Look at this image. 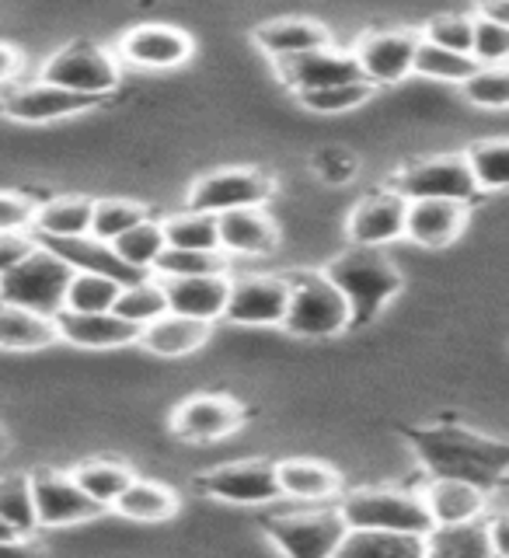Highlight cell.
Wrapping results in <instances>:
<instances>
[{
	"label": "cell",
	"mask_w": 509,
	"mask_h": 558,
	"mask_svg": "<svg viewBox=\"0 0 509 558\" xmlns=\"http://www.w3.org/2000/svg\"><path fill=\"white\" fill-rule=\"evenodd\" d=\"M423 43V32L412 28H391V32H366L356 43L353 60L366 84H398L412 74L415 66V49Z\"/></svg>",
	"instance_id": "obj_14"
},
{
	"label": "cell",
	"mask_w": 509,
	"mask_h": 558,
	"mask_svg": "<svg viewBox=\"0 0 509 558\" xmlns=\"http://www.w3.org/2000/svg\"><path fill=\"white\" fill-rule=\"evenodd\" d=\"M423 506L433 520V527H453V523H475L482 520L488 496L482 488L458 482V478H429L423 493Z\"/></svg>",
	"instance_id": "obj_22"
},
{
	"label": "cell",
	"mask_w": 509,
	"mask_h": 558,
	"mask_svg": "<svg viewBox=\"0 0 509 558\" xmlns=\"http://www.w3.org/2000/svg\"><path fill=\"white\" fill-rule=\"evenodd\" d=\"M220 227V252L231 255H272L279 244V227L266 209H234V214L217 217Z\"/></svg>",
	"instance_id": "obj_23"
},
{
	"label": "cell",
	"mask_w": 509,
	"mask_h": 558,
	"mask_svg": "<svg viewBox=\"0 0 509 558\" xmlns=\"http://www.w3.org/2000/svg\"><path fill=\"white\" fill-rule=\"evenodd\" d=\"M398 196L409 203L415 199H450L471 206L478 199V182L471 174V165L464 154H436V157H419V161L405 165L395 174L391 185Z\"/></svg>",
	"instance_id": "obj_8"
},
{
	"label": "cell",
	"mask_w": 509,
	"mask_h": 558,
	"mask_svg": "<svg viewBox=\"0 0 509 558\" xmlns=\"http://www.w3.org/2000/svg\"><path fill=\"white\" fill-rule=\"evenodd\" d=\"M471 60L478 66H502L509 63V28L485 22L475 14V43H471Z\"/></svg>",
	"instance_id": "obj_47"
},
{
	"label": "cell",
	"mask_w": 509,
	"mask_h": 558,
	"mask_svg": "<svg viewBox=\"0 0 509 558\" xmlns=\"http://www.w3.org/2000/svg\"><path fill=\"white\" fill-rule=\"evenodd\" d=\"M122 322H130L133 328L144 331L147 325H154L157 318H165L168 314V296H165V287L157 276H144L136 279V283L122 287L119 301L112 307Z\"/></svg>",
	"instance_id": "obj_36"
},
{
	"label": "cell",
	"mask_w": 509,
	"mask_h": 558,
	"mask_svg": "<svg viewBox=\"0 0 509 558\" xmlns=\"http://www.w3.org/2000/svg\"><path fill=\"white\" fill-rule=\"evenodd\" d=\"M377 87L366 84V81H356V84H336V87H322V92H304L296 95V101L304 105V109L318 112V116H339V112H353L360 105H366L374 98Z\"/></svg>",
	"instance_id": "obj_43"
},
{
	"label": "cell",
	"mask_w": 509,
	"mask_h": 558,
	"mask_svg": "<svg viewBox=\"0 0 509 558\" xmlns=\"http://www.w3.org/2000/svg\"><path fill=\"white\" fill-rule=\"evenodd\" d=\"M150 276H157V279L227 276V255L223 252H174V248H165Z\"/></svg>",
	"instance_id": "obj_42"
},
{
	"label": "cell",
	"mask_w": 509,
	"mask_h": 558,
	"mask_svg": "<svg viewBox=\"0 0 509 558\" xmlns=\"http://www.w3.org/2000/svg\"><path fill=\"white\" fill-rule=\"evenodd\" d=\"M11 537H22V534H14V531L8 527V523L0 520V541H11Z\"/></svg>",
	"instance_id": "obj_55"
},
{
	"label": "cell",
	"mask_w": 509,
	"mask_h": 558,
	"mask_svg": "<svg viewBox=\"0 0 509 558\" xmlns=\"http://www.w3.org/2000/svg\"><path fill=\"white\" fill-rule=\"evenodd\" d=\"M314 171H318L325 182H353L356 157L346 150H322V154H314Z\"/></svg>",
	"instance_id": "obj_48"
},
{
	"label": "cell",
	"mask_w": 509,
	"mask_h": 558,
	"mask_svg": "<svg viewBox=\"0 0 509 558\" xmlns=\"http://www.w3.org/2000/svg\"><path fill=\"white\" fill-rule=\"evenodd\" d=\"M0 520L22 537L39 534V517H35V496H32L28 471H8V475H0Z\"/></svg>",
	"instance_id": "obj_37"
},
{
	"label": "cell",
	"mask_w": 509,
	"mask_h": 558,
	"mask_svg": "<svg viewBox=\"0 0 509 558\" xmlns=\"http://www.w3.org/2000/svg\"><path fill=\"white\" fill-rule=\"evenodd\" d=\"M8 447H11V436H8V426L0 423V458H4V453H8Z\"/></svg>",
	"instance_id": "obj_54"
},
{
	"label": "cell",
	"mask_w": 509,
	"mask_h": 558,
	"mask_svg": "<svg viewBox=\"0 0 509 558\" xmlns=\"http://www.w3.org/2000/svg\"><path fill=\"white\" fill-rule=\"evenodd\" d=\"M426 558H496L485 520L433 527L426 534Z\"/></svg>",
	"instance_id": "obj_33"
},
{
	"label": "cell",
	"mask_w": 509,
	"mask_h": 558,
	"mask_svg": "<svg viewBox=\"0 0 509 558\" xmlns=\"http://www.w3.org/2000/svg\"><path fill=\"white\" fill-rule=\"evenodd\" d=\"M39 81L57 84V87H63V92L105 101L109 95H116V87L122 81V63L112 49L77 39V43H66V46L49 52V57L43 60Z\"/></svg>",
	"instance_id": "obj_4"
},
{
	"label": "cell",
	"mask_w": 509,
	"mask_h": 558,
	"mask_svg": "<svg viewBox=\"0 0 509 558\" xmlns=\"http://www.w3.org/2000/svg\"><path fill=\"white\" fill-rule=\"evenodd\" d=\"M276 70H279V77H283V84L290 87L293 95L363 81L353 52H342L336 46H325V49H314V52H301V57L279 60Z\"/></svg>",
	"instance_id": "obj_18"
},
{
	"label": "cell",
	"mask_w": 509,
	"mask_h": 558,
	"mask_svg": "<svg viewBox=\"0 0 509 558\" xmlns=\"http://www.w3.org/2000/svg\"><path fill=\"white\" fill-rule=\"evenodd\" d=\"M276 192V179L258 168H223L189 189V209L209 217L234 214V209H262Z\"/></svg>",
	"instance_id": "obj_9"
},
{
	"label": "cell",
	"mask_w": 509,
	"mask_h": 558,
	"mask_svg": "<svg viewBox=\"0 0 509 558\" xmlns=\"http://www.w3.org/2000/svg\"><path fill=\"white\" fill-rule=\"evenodd\" d=\"M485 527H488V541H493V555L509 558V513L485 520Z\"/></svg>",
	"instance_id": "obj_52"
},
{
	"label": "cell",
	"mask_w": 509,
	"mask_h": 558,
	"mask_svg": "<svg viewBox=\"0 0 509 558\" xmlns=\"http://www.w3.org/2000/svg\"><path fill=\"white\" fill-rule=\"evenodd\" d=\"M471 174H475L478 192H499L509 189V140H478L475 147L464 150Z\"/></svg>",
	"instance_id": "obj_40"
},
{
	"label": "cell",
	"mask_w": 509,
	"mask_h": 558,
	"mask_svg": "<svg viewBox=\"0 0 509 558\" xmlns=\"http://www.w3.org/2000/svg\"><path fill=\"white\" fill-rule=\"evenodd\" d=\"M57 322L25 307L0 304V353H43L57 345Z\"/></svg>",
	"instance_id": "obj_29"
},
{
	"label": "cell",
	"mask_w": 509,
	"mask_h": 558,
	"mask_svg": "<svg viewBox=\"0 0 509 558\" xmlns=\"http://www.w3.org/2000/svg\"><path fill=\"white\" fill-rule=\"evenodd\" d=\"M52 322H57L60 342L77 345V349H122V345L140 342V328L122 322L116 311H101V314L60 311Z\"/></svg>",
	"instance_id": "obj_21"
},
{
	"label": "cell",
	"mask_w": 509,
	"mask_h": 558,
	"mask_svg": "<svg viewBox=\"0 0 509 558\" xmlns=\"http://www.w3.org/2000/svg\"><path fill=\"white\" fill-rule=\"evenodd\" d=\"M150 217V209L136 199H122V196H109V199H95V217H92V238L112 244L116 238H122L126 231H133L136 223H144Z\"/></svg>",
	"instance_id": "obj_39"
},
{
	"label": "cell",
	"mask_w": 509,
	"mask_h": 558,
	"mask_svg": "<svg viewBox=\"0 0 509 558\" xmlns=\"http://www.w3.org/2000/svg\"><path fill=\"white\" fill-rule=\"evenodd\" d=\"M70 475L81 485V493L98 502L101 510H112L116 499L126 493L130 482L136 478L130 464L112 461V458H92V461H81L77 468H70Z\"/></svg>",
	"instance_id": "obj_31"
},
{
	"label": "cell",
	"mask_w": 509,
	"mask_h": 558,
	"mask_svg": "<svg viewBox=\"0 0 509 558\" xmlns=\"http://www.w3.org/2000/svg\"><path fill=\"white\" fill-rule=\"evenodd\" d=\"M322 272L346 296L349 318H353L349 328H366L405 287V276L388 255L380 248H356V244H349Z\"/></svg>",
	"instance_id": "obj_2"
},
{
	"label": "cell",
	"mask_w": 509,
	"mask_h": 558,
	"mask_svg": "<svg viewBox=\"0 0 509 558\" xmlns=\"http://www.w3.org/2000/svg\"><path fill=\"white\" fill-rule=\"evenodd\" d=\"M405 214L409 199L395 189H377L363 196L353 214L346 217V238L356 248H384V244L405 238Z\"/></svg>",
	"instance_id": "obj_15"
},
{
	"label": "cell",
	"mask_w": 509,
	"mask_h": 558,
	"mask_svg": "<svg viewBox=\"0 0 509 558\" xmlns=\"http://www.w3.org/2000/svg\"><path fill=\"white\" fill-rule=\"evenodd\" d=\"M461 95L478 105V109H509V63L502 66H478L461 84Z\"/></svg>",
	"instance_id": "obj_44"
},
{
	"label": "cell",
	"mask_w": 509,
	"mask_h": 558,
	"mask_svg": "<svg viewBox=\"0 0 509 558\" xmlns=\"http://www.w3.org/2000/svg\"><path fill=\"white\" fill-rule=\"evenodd\" d=\"M112 510L126 520H136V523H161L179 513V496L161 482L133 478L126 493L116 499Z\"/></svg>",
	"instance_id": "obj_32"
},
{
	"label": "cell",
	"mask_w": 509,
	"mask_h": 558,
	"mask_svg": "<svg viewBox=\"0 0 509 558\" xmlns=\"http://www.w3.org/2000/svg\"><path fill=\"white\" fill-rule=\"evenodd\" d=\"M35 252L32 234H0V276H8L17 262Z\"/></svg>",
	"instance_id": "obj_49"
},
{
	"label": "cell",
	"mask_w": 509,
	"mask_h": 558,
	"mask_svg": "<svg viewBox=\"0 0 509 558\" xmlns=\"http://www.w3.org/2000/svg\"><path fill=\"white\" fill-rule=\"evenodd\" d=\"M32 478V496H35V517H39V531H63V527H77L101 517L105 510L98 502H92L81 485L74 482L70 471L39 464L28 471Z\"/></svg>",
	"instance_id": "obj_10"
},
{
	"label": "cell",
	"mask_w": 509,
	"mask_h": 558,
	"mask_svg": "<svg viewBox=\"0 0 509 558\" xmlns=\"http://www.w3.org/2000/svg\"><path fill=\"white\" fill-rule=\"evenodd\" d=\"M192 49V35L185 28L174 25H136L119 39L116 57L119 63H130L140 70H171L189 63Z\"/></svg>",
	"instance_id": "obj_17"
},
{
	"label": "cell",
	"mask_w": 509,
	"mask_h": 558,
	"mask_svg": "<svg viewBox=\"0 0 509 558\" xmlns=\"http://www.w3.org/2000/svg\"><path fill=\"white\" fill-rule=\"evenodd\" d=\"M168 311L192 322L214 325L223 318L227 296H231V276H189V279H161Z\"/></svg>",
	"instance_id": "obj_19"
},
{
	"label": "cell",
	"mask_w": 509,
	"mask_h": 558,
	"mask_svg": "<svg viewBox=\"0 0 509 558\" xmlns=\"http://www.w3.org/2000/svg\"><path fill=\"white\" fill-rule=\"evenodd\" d=\"M92 217H95V196H84V192L39 199V209H35L32 220V238L35 241L84 238L92 234Z\"/></svg>",
	"instance_id": "obj_24"
},
{
	"label": "cell",
	"mask_w": 509,
	"mask_h": 558,
	"mask_svg": "<svg viewBox=\"0 0 509 558\" xmlns=\"http://www.w3.org/2000/svg\"><path fill=\"white\" fill-rule=\"evenodd\" d=\"M468 223V206L450 199H415L405 214V241L419 248H447L461 234Z\"/></svg>",
	"instance_id": "obj_20"
},
{
	"label": "cell",
	"mask_w": 509,
	"mask_h": 558,
	"mask_svg": "<svg viewBox=\"0 0 509 558\" xmlns=\"http://www.w3.org/2000/svg\"><path fill=\"white\" fill-rule=\"evenodd\" d=\"M0 558H49V551L32 537H11V541H0Z\"/></svg>",
	"instance_id": "obj_51"
},
{
	"label": "cell",
	"mask_w": 509,
	"mask_h": 558,
	"mask_svg": "<svg viewBox=\"0 0 509 558\" xmlns=\"http://www.w3.org/2000/svg\"><path fill=\"white\" fill-rule=\"evenodd\" d=\"M336 558H426V537L395 531H346Z\"/></svg>",
	"instance_id": "obj_30"
},
{
	"label": "cell",
	"mask_w": 509,
	"mask_h": 558,
	"mask_svg": "<svg viewBox=\"0 0 509 558\" xmlns=\"http://www.w3.org/2000/svg\"><path fill=\"white\" fill-rule=\"evenodd\" d=\"M25 74V52L17 49L14 43L0 39V92H8Z\"/></svg>",
	"instance_id": "obj_50"
},
{
	"label": "cell",
	"mask_w": 509,
	"mask_h": 558,
	"mask_svg": "<svg viewBox=\"0 0 509 558\" xmlns=\"http://www.w3.org/2000/svg\"><path fill=\"white\" fill-rule=\"evenodd\" d=\"M478 70V63L471 57H461V52H450V49H440L433 43H419L415 49V66L412 74H423L429 81H447V84H464L471 74Z\"/></svg>",
	"instance_id": "obj_41"
},
{
	"label": "cell",
	"mask_w": 509,
	"mask_h": 558,
	"mask_svg": "<svg viewBox=\"0 0 509 558\" xmlns=\"http://www.w3.org/2000/svg\"><path fill=\"white\" fill-rule=\"evenodd\" d=\"M244 418H249V412L231 395H192L171 412V429L182 440L214 444L238 433L244 426Z\"/></svg>",
	"instance_id": "obj_16"
},
{
	"label": "cell",
	"mask_w": 509,
	"mask_h": 558,
	"mask_svg": "<svg viewBox=\"0 0 509 558\" xmlns=\"http://www.w3.org/2000/svg\"><path fill=\"white\" fill-rule=\"evenodd\" d=\"M199 496L234 502V506H262L279 499L276 464L272 461H227L192 478Z\"/></svg>",
	"instance_id": "obj_12"
},
{
	"label": "cell",
	"mask_w": 509,
	"mask_h": 558,
	"mask_svg": "<svg viewBox=\"0 0 509 558\" xmlns=\"http://www.w3.org/2000/svg\"><path fill=\"white\" fill-rule=\"evenodd\" d=\"M112 248L122 258V266H130L140 276H150L154 266H157V258H161V252L168 248L165 227H161V220H157V217H147L144 223H136L133 231L116 238Z\"/></svg>",
	"instance_id": "obj_35"
},
{
	"label": "cell",
	"mask_w": 509,
	"mask_h": 558,
	"mask_svg": "<svg viewBox=\"0 0 509 558\" xmlns=\"http://www.w3.org/2000/svg\"><path fill=\"white\" fill-rule=\"evenodd\" d=\"M209 339V325L206 322H192V318H182V314H165V318H157L154 325H147L140 331V342L147 353L154 356H165V360H179V356H189L203 349Z\"/></svg>",
	"instance_id": "obj_28"
},
{
	"label": "cell",
	"mask_w": 509,
	"mask_h": 558,
	"mask_svg": "<svg viewBox=\"0 0 509 558\" xmlns=\"http://www.w3.org/2000/svg\"><path fill=\"white\" fill-rule=\"evenodd\" d=\"M262 531L269 534V541L287 558H336L349 527L339 506L325 502V506H307V510L269 513L262 520Z\"/></svg>",
	"instance_id": "obj_7"
},
{
	"label": "cell",
	"mask_w": 509,
	"mask_h": 558,
	"mask_svg": "<svg viewBox=\"0 0 509 558\" xmlns=\"http://www.w3.org/2000/svg\"><path fill=\"white\" fill-rule=\"evenodd\" d=\"M70 279H74V269H70L63 258L46 252L43 244H35L32 255L17 262L8 276H0V304L57 318L63 311Z\"/></svg>",
	"instance_id": "obj_6"
},
{
	"label": "cell",
	"mask_w": 509,
	"mask_h": 558,
	"mask_svg": "<svg viewBox=\"0 0 509 558\" xmlns=\"http://www.w3.org/2000/svg\"><path fill=\"white\" fill-rule=\"evenodd\" d=\"M165 241L174 252H220V227L217 217L199 214V209H179L161 220Z\"/></svg>",
	"instance_id": "obj_34"
},
{
	"label": "cell",
	"mask_w": 509,
	"mask_h": 558,
	"mask_svg": "<svg viewBox=\"0 0 509 558\" xmlns=\"http://www.w3.org/2000/svg\"><path fill=\"white\" fill-rule=\"evenodd\" d=\"M43 244L46 252H52L57 258H63L74 272H98V276H109L116 283L130 287L136 279H144L140 272H133L130 266H122V258L116 255L112 244H105L92 234L84 238H66V241H35Z\"/></svg>",
	"instance_id": "obj_27"
},
{
	"label": "cell",
	"mask_w": 509,
	"mask_h": 558,
	"mask_svg": "<svg viewBox=\"0 0 509 558\" xmlns=\"http://www.w3.org/2000/svg\"><path fill=\"white\" fill-rule=\"evenodd\" d=\"M290 307V283L279 272H244L231 279L223 318L234 325H283Z\"/></svg>",
	"instance_id": "obj_13"
},
{
	"label": "cell",
	"mask_w": 509,
	"mask_h": 558,
	"mask_svg": "<svg viewBox=\"0 0 509 558\" xmlns=\"http://www.w3.org/2000/svg\"><path fill=\"white\" fill-rule=\"evenodd\" d=\"M255 46L266 52L272 63L301 57V52H314L331 46V35L322 22L311 17H272V22L255 28Z\"/></svg>",
	"instance_id": "obj_25"
},
{
	"label": "cell",
	"mask_w": 509,
	"mask_h": 558,
	"mask_svg": "<svg viewBox=\"0 0 509 558\" xmlns=\"http://www.w3.org/2000/svg\"><path fill=\"white\" fill-rule=\"evenodd\" d=\"M276 482H279V496H287L293 502H307V506H325L342 496L339 471L322 461H307V458L279 461Z\"/></svg>",
	"instance_id": "obj_26"
},
{
	"label": "cell",
	"mask_w": 509,
	"mask_h": 558,
	"mask_svg": "<svg viewBox=\"0 0 509 558\" xmlns=\"http://www.w3.org/2000/svg\"><path fill=\"white\" fill-rule=\"evenodd\" d=\"M101 101L84 98L74 92H63L57 84L46 81H17L8 92H0V116L17 126H49V122H60L70 116L92 112Z\"/></svg>",
	"instance_id": "obj_11"
},
{
	"label": "cell",
	"mask_w": 509,
	"mask_h": 558,
	"mask_svg": "<svg viewBox=\"0 0 509 558\" xmlns=\"http://www.w3.org/2000/svg\"><path fill=\"white\" fill-rule=\"evenodd\" d=\"M287 283H290V307H287L283 328L290 336L336 339L342 331H349V325H353L349 304L325 272L293 269L287 272Z\"/></svg>",
	"instance_id": "obj_3"
},
{
	"label": "cell",
	"mask_w": 509,
	"mask_h": 558,
	"mask_svg": "<svg viewBox=\"0 0 509 558\" xmlns=\"http://www.w3.org/2000/svg\"><path fill=\"white\" fill-rule=\"evenodd\" d=\"M122 293V283L109 276H98V272H74L66 287V301L63 311H74V314H101V311H112L116 301Z\"/></svg>",
	"instance_id": "obj_38"
},
{
	"label": "cell",
	"mask_w": 509,
	"mask_h": 558,
	"mask_svg": "<svg viewBox=\"0 0 509 558\" xmlns=\"http://www.w3.org/2000/svg\"><path fill=\"white\" fill-rule=\"evenodd\" d=\"M423 39L450 49V52H461V57H471V43H475V14H440L433 17L426 25Z\"/></svg>",
	"instance_id": "obj_45"
},
{
	"label": "cell",
	"mask_w": 509,
	"mask_h": 558,
	"mask_svg": "<svg viewBox=\"0 0 509 558\" xmlns=\"http://www.w3.org/2000/svg\"><path fill=\"white\" fill-rule=\"evenodd\" d=\"M339 513L349 531H395L419 537L433 531L423 496L409 488H356L339 499Z\"/></svg>",
	"instance_id": "obj_5"
},
{
	"label": "cell",
	"mask_w": 509,
	"mask_h": 558,
	"mask_svg": "<svg viewBox=\"0 0 509 558\" xmlns=\"http://www.w3.org/2000/svg\"><path fill=\"white\" fill-rule=\"evenodd\" d=\"M39 196L25 189H0V234H32Z\"/></svg>",
	"instance_id": "obj_46"
},
{
	"label": "cell",
	"mask_w": 509,
	"mask_h": 558,
	"mask_svg": "<svg viewBox=\"0 0 509 558\" xmlns=\"http://www.w3.org/2000/svg\"><path fill=\"white\" fill-rule=\"evenodd\" d=\"M401 436L433 478H458L482 488L485 496L509 482V440L475 433L450 415L433 426H401Z\"/></svg>",
	"instance_id": "obj_1"
},
{
	"label": "cell",
	"mask_w": 509,
	"mask_h": 558,
	"mask_svg": "<svg viewBox=\"0 0 509 558\" xmlns=\"http://www.w3.org/2000/svg\"><path fill=\"white\" fill-rule=\"evenodd\" d=\"M478 17H485V22H493V25L509 28V0H496V4H485L478 11Z\"/></svg>",
	"instance_id": "obj_53"
}]
</instances>
